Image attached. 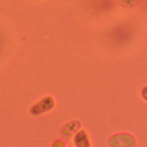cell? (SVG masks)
<instances>
[{"mask_svg": "<svg viewBox=\"0 0 147 147\" xmlns=\"http://www.w3.org/2000/svg\"><path fill=\"white\" fill-rule=\"evenodd\" d=\"M138 1V0H123V4L126 6H131L132 5L136 4Z\"/></svg>", "mask_w": 147, "mask_h": 147, "instance_id": "cell-1", "label": "cell"}]
</instances>
